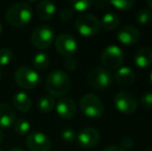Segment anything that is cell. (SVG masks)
<instances>
[{"mask_svg": "<svg viewBox=\"0 0 152 151\" xmlns=\"http://www.w3.org/2000/svg\"><path fill=\"white\" fill-rule=\"evenodd\" d=\"M69 4L72 10L84 12L85 10H87L93 5V1L91 0H72L69 2Z\"/></svg>", "mask_w": 152, "mask_h": 151, "instance_id": "603a6c76", "label": "cell"}, {"mask_svg": "<svg viewBox=\"0 0 152 151\" xmlns=\"http://www.w3.org/2000/svg\"><path fill=\"white\" fill-rule=\"evenodd\" d=\"M120 24V18L115 12H107L104 15L100 21V26L104 27L107 30H113L117 28Z\"/></svg>", "mask_w": 152, "mask_h": 151, "instance_id": "ffe728a7", "label": "cell"}, {"mask_svg": "<svg viewBox=\"0 0 152 151\" xmlns=\"http://www.w3.org/2000/svg\"><path fill=\"white\" fill-rule=\"evenodd\" d=\"M2 139H3V133H2L1 128H0V142L2 141Z\"/></svg>", "mask_w": 152, "mask_h": 151, "instance_id": "8d00e7d4", "label": "cell"}, {"mask_svg": "<svg viewBox=\"0 0 152 151\" xmlns=\"http://www.w3.org/2000/svg\"><path fill=\"white\" fill-rule=\"evenodd\" d=\"M0 151H2V150H1V149H0Z\"/></svg>", "mask_w": 152, "mask_h": 151, "instance_id": "b9f144b4", "label": "cell"}, {"mask_svg": "<svg viewBox=\"0 0 152 151\" xmlns=\"http://www.w3.org/2000/svg\"><path fill=\"white\" fill-rule=\"evenodd\" d=\"M75 27L77 31L83 36H95L100 31V21L94 15L89 12H82L76 18Z\"/></svg>", "mask_w": 152, "mask_h": 151, "instance_id": "3957f363", "label": "cell"}, {"mask_svg": "<svg viewBox=\"0 0 152 151\" xmlns=\"http://www.w3.org/2000/svg\"><path fill=\"white\" fill-rule=\"evenodd\" d=\"M55 48L62 56L72 57L78 50V42L76 38L68 33H62L55 40Z\"/></svg>", "mask_w": 152, "mask_h": 151, "instance_id": "30bf717a", "label": "cell"}, {"mask_svg": "<svg viewBox=\"0 0 152 151\" xmlns=\"http://www.w3.org/2000/svg\"><path fill=\"white\" fill-rule=\"evenodd\" d=\"M10 151H24V150H23L21 147H14V148H12Z\"/></svg>", "mask_w": 152, "mask_h": 151, "instance_id": "e575fe53", "label": "cell"}, {"mask_svg": "<svg viewBox=\"0 0 152 151\" xmlns=\"http://www.w3.org/2000/svg\"><path fill=\"white\" fill-rule=\"evenodd\" d=\"M2 33V25H1V23H0V34Z\"/></svg>", "mask_w": 152, "mask_h": 151, "instance_id": "f35d334b", "label": "cell"}, {"mask_svg": "<svg viewBox=\"0 0 152 151\" xmlns=\"http://www.w3.org/2000/svg\"><path fill=\"white\" fill-rule=\"evenodd\" d=\"M141 105L147 110H152V92H147L141 97Z\"/></svg>", "mask_w": 152, "mask_h": 151, "instance_id": "f546056e", "label": "cell"}, {"mask_svg": "<svg viewBox=\"0 0 152 151\" xmlns=\"http://www.w3.org/2000/svg\"><path fill=\"white\" fill-rule=\"evenodd\" d=\"M114 105L120 113L134 114L138 109V103L134 95L128 91H120L114 96Z\"/></svg>", "mask_w": 152, "mask_h": 151, "instance_id": "9c48e42d", "label": "cell"}, {"mask_svg": "<svg viewBox=\"0 0 152 151\" xmlns=\"http://www.w3.org/2000/svg\"><path fill=\"white\" fill-rule=\"evenodd\" d=\"M12 105L17 110L21 112H28L31 108V99L25 92H17L12 96Z\"/></svg>", "mask_w": 152, "mask_h": 151, "instance_id": "d6986e66", "label": "cell"}, {"mask_svg": "<svg viewBox=\"0 0 152 151\" xmlns=\"http://www.w3.org/2000/svg\"><path fill=\"white\" fill-rule=\"evenodd\" d=\"M16 114L12 107L8 104H0V127H10L15 123Z\"/></svg>", "mask_w": 152, "mask_h": 151, "instance_id": "e0dca14e", "label": "cell"}, {"mask_svg": "<svg viewBox=\"0 0 152 151\" xmlns=\"http://www.w3.org/2000/svg\"><path fill=\"white\" fill-rule=\"evenodd\" d=\"M54 40V29L49 25H40L31 34V44L39 50L48 49Z\"/></svg>", "mask_w": 152, "mask_h": 151, "instance_id": "ba28073f", "label": "cell"}, {"mask_svg": "<svg viewBox=\"0 0 152 151\" xmlns=\"http://www.w3.org/2000/svg\"><path fill=\"white\" fill-rule=\"evenodd\" d=\"M26 145L30 151H50L52 148V141L46 133L33 131L27 137Z\"/></svg>", "mask_w": 152, "mask_h": 151, "instance_id": "8fae6325", "label": "cell"}, {"mask_svg": "<svg viewBox=\"0 0 152 151\" xmlns=\"http://www.w3.org/2000/svg\"><path fill=\"white\" fill-rule=\"evenodd\" d=\"M38 110L42 113H50L55 108V99L51 95H45L38 99Z\"/></svg>", "mask_w": 152, "mask_h": 151, "instance_id": "44dd1931", "label": "cell"}, {"mask_svg": "<svg viewBox=\"0 0 152 151\" xmlns=\"http://www.w3.org/2000/svg\"><path fill=\"white\" fill-rule=\"evenodd\" d=\"M12 57H14V54H12L10 49H0V66H5V65L10 64V61L12 60Z\"/></svg>", "mask_w": 152, "mask_h": 151, "instance_id": "4316f807", "label": "cell"}, {"mask_svg": "<svg viewBox=\"0 0 152 151\" xmlns=\"http://www.w3.org/2000/svg\"><path fill=\"white\" fill-rule=\"evenodd\" d=\"M77 133L74 129L72 128H65L61 131V139L64 142H67V143H72L76 140Z\"/></svg>", "mask_w": 152, "mask_h": 151, "instance_id": "83f0119b", "label": "cell"}, {"mask_svg": "<svg viewBox=\"0 0 152 151\" xmlns=\"http://www.w3.org/2000/svg\"><path fill=\"white\" fill-rule=\"evenodd\" d=\"M33 9L27 2H17L7 8L5 12L6 22L14 27L26 26L31 21Z\"/></svg>", "mask_w": 152, "mask_h": 151, "instance_id": "7a4b0ae2", "label": "cell"}, {"mask_svg": "<svg viewBox=\"0 0 152 151\" xmlns=\"http://www.w3.org/2000/svg\"><path fill=\"white\" fill-rule=\"evenodd\" d=\"M93 5H95L96 8H98V9H104V8H107L109 5H110V2H108V1H96V2H93Z\"/></svg>", "mask_w": 152, "mask_h": 151, "instance_id": "d6a6232c", "label": "cell"}, {"mask_svg": "<svg viewBox=\"0 0 152 151\" xmlns=\"http://www.w3.org/2000/svg\"><path fill=\"white\" fill-rule=\"evenodd\" d=\"M134 63L140 69H147L152 64V49L143 47L134 55Z\"/></svg>", "mask_w": 152, "mask_h": 151, "instance_id": "ac0fdd59", "label": "cell"}, {"mask_svg": "<svg viewBox=\"0 0 152 151\" xmlns=\"http://www.w3.org/2000/svg\"><path fill=\"white\" fill-rule=\"evenodd\" d=\"M113 75L104 67H95L89 71L87 82L89 86L95 90H104L109 88L113 83Z\"/></svg>", "mask_w": 152, "mask_h": 151, "instance_id": "5b68a950", "label": "cell"}, {"mask_svg": "<svg viewBox=\"0 0 152 151\" xmlns=\"http://www.w3.org/2000/svg\"><path fill=\"white\" fill-rule=\"evenodd\" d=\"M132 146H134V141H132V138H129V137L122 138V140L120 141V147L124 151L130 150L132 148Z\"/></svg>", "mask_w": 152, "mask_h": 151, "instance_id": "4dcf8cb0", "label": "cell"}, {"mask_svg": "<svg viewBox=\"0 0 152 151\" xmlns=\"http://www.w3.org/2000/svg\"><path fill=\"white\" fill-rule=\"evenodd\" d=\"M80 109L85 116L91 119H98L104 114V103L98 95L88 93L80 99Z\"/></svg>", "mask_w": 152, "mask_h": 151, "instance_id": "277c9868", "label": "cell"}, {"mask_svg": "<svg viewBox=\"0 0 152 151\" xmlns=\"http://www.w3.org/2000/svg\"><path fill=\"white\" fill-rule=\"evenodd\" d=\"M15 131L20 136H25L30 131V123L26 119L20 118L14 123Z\"/></svg>", "mask_w": 152, "mask_h": 151, "instance_id": "cb8c5ba5", "label": "cell"}, {"mask_svg": "<svg viewBox=\"0 0 152 151\" xmlns=\"http://www.w3.org/2000/svg\"><path fill=\"white\" fill-rule=\"evenodd\" d=\"M151 20H152V12L148 8H142L136 15V22L139 25H142V26L148 24Z\"/></svg>", "mask_w": 152, "mask_h": 151, "instance_id": "d4e9b609", "label": "cell"}, {"mask_svg": "<svg viewBox=\"0 0 152 151\" xmlns=\"http://www.w3.org/2000/svg\"><path fill=\"white\" fill-rule=\"evenodd\" d=\"M150 82H151V84H152V69H151V71H150Z\"/></svg>", "mask_w": 152, "mask_h": 151, "instance_id": "74e56055", "label": "cell"}, {"mask_svg": "<svg viewBox=\"0 0 152 151\" xmlns=\"http://www.w3.org/2000/svg\"><path fill=\"white\" fill-rule=\"evenodd\" d=\"M64 66L67 71H75L77 69V60L72 57H66L64 61Z\"/></svg>", "mask_w": 152, "mask_h": 151, "instance_id": "1f68e13d", "label": "cell"}, {"mask_svg": "<svg viewBox=\"0 0 152 151\" xmlns=\"http://www.w3.org/2000/svg\"><path fill=\"white\" fill-rule=\"evenodd\" d=\"M100 136L97 129L93 128V127H86V128L82 129L77 136V140L78 143L81 147L85 148V149H89V148L94 147L97 145L99 142Z\"/></svg>", "mask_w": 152, "mask_h": 151, "instance_id": "7c38bea8", "label": "cell"}, {"mask_svg": "<svg viewBox=\"0 0 152 151\" xmlns=\"http://www.w3.org/2000/svg\"><path fill=\"white\" fill-rule=\"evenodd\" d=\"M74 16V10L72 9L70 6H64L60 9L59 12V18L61 19L62 21H68L72 18Z\"/></svg>", "mask_w": 152, "mask_h": 151, "instance_id": "f1b7e54d", "label": "cell"}, {"mask_svg": "<svg viewBox=\"0 0 152 151\" xmlns=\"http://www.w3.org/2000/svg\"><path fill=\"white\" fill-rule=\"evenodd\" d=\"M0 79H1V69H0Z\"/></svg>", "mask_w": 152, "mask_h": 151, "instance_id": "60d3db41", "label": "cell"}, {"mask_svg": "<svg viewBox=\"0 0 152 151\" xmlns=\"http://www.w3.org/2000/svg\"><path fill=\"white\" fill-rule=\"evenodd\" d=\"M117 38L122 44L132 46L140 39V31L132 25H124L117 32Z\"/></svg>", "mask_w": 152, "mask_h": 151, "instance_id": "4fadbf2b", "label": "cell"}, {"mask_svg": "<svg viewBox=\"0 0 152 151\" xmlns=\"http://www.w3.org/2000/svg\"><path fill=\"white\" fill-rule=\"evenodd\" d=\"M72 80L66 73L56 69L49 74L46 79V89L51 96L62 97L69 91Z\"/></svg>", "mask_w": 152, "mask_h": 151, "instance_id": "6da1fadb", "label": "cell"}, {"mask_svg": "<svg viewBox=\"0 0 152 151\" xmlns=\"http://www.w3.org/2000/svg\"><path fill=\"white\" fill-rule=\"evenodd\" d=\"M146 151H152V147H150V148H148V149H147Z\"/></svg>", "mask_w": 152, "mask_h": 151, "instance_id": "ab89813d", "label": "cell"}, {"mask_svg": "<svg viewBox=\"0 0 152 151\" xmlns=\"http://www.w3.org/2000/svg\"><path fill=\"white\" fill-rule=\"evenodd\" d=\"M55 14H56V5L54 2L49 1V0H42L38 2V4L36 5V15L42 20H51L55 16Z\"/></svg>", "mask_w": 152, "mask_h": 151, "instance_id": "2e32d148", "label": "cell"}, {"mask_svg": "<svg viewBox=\"0 0 152 151\" xmlns=\"http://www.w3.org/2000/svg\"><path fill=\"white\" fill-rule=\"evenodd\" d=\"M56 112L61 118L69 120L77 115V106L72 99L68 97H61L55 104Z\"/></svg>", "mask_w": 152, "mask_h": 151, "instance_id": "5bb4252c", "label": "cell"}, {"mask_svg": "<svg viewBox=\"0 0 152 151\" xmlns=\"http://www.w3.org/2000/svg\"><path fill=\"white\" fill-rule=\"evenodd\" d=\"M33 66L37 71H45L48 69L49 64H50V58H49L48 54L44 52H39L33 57Z\"/></svg>", "mask_w": 152, "mask_h": 151, "instance_id": "7402d4cb", "label": "cell"}, {"mask_svg": "<svg viewBox=\"0 0 152 151\" xmlns=\"http://www.w3.org/2000/svg\"><path fill=\"white\" fill-rule=\"evenodd\" d=\"M110 2V5H113L115 8H117L118 10H122V12H126L132 8V6L134 5V1L132 0H113Z\"/></svg>", "mask_w": 152, "mask_h": 151, "instance_id": "484cf974", "label": "cell"}, {"mask_svg": "<svg viewBox=\"0 0 152 151\" xmlns=\"http://www.w3.org/2000/svg\"><path fill=\"white\" fill-rule=\"evenodd\" d=\"M102 151H124L120 146H108V147H106Z\"/></svg>", "mask_w": 152, "mask_h": 151, "instance_id": "836d02e7", "label": "cell"}, {"mask_svg": "<svg viewBox=\"0 0 152 151\" xmlns=\"http://www.w3.org/2000/svg\"><path fill=\"white\" fill-rule=\"evenodd\" d=\"M114 81L122 87H127L130 86L132 83L134 82L136 75H134V71L127 66H123L117 69V71L114 75Z\"/></svg>", "mask_w": 152, "mask_h": 151, "instance_id": "9a60e30c", "label": "cell"}, {"mask_svg": "<svg viewBox=\"0 0 152 151\" xmlns=\"http://www.w3.org/2000/svg\"><path fill=\"white\" fill-rule=\"evenodd\" d=\"M100 60L106 69L110 71H115L121 67L124 60V54L119 47L109 46L102 51Z\"/></svg>", "mask_w": 152, "mask_h": 151, "instance_id": "8992f818", "label": "cell"}, {"mask_svg": "<svg viewBox=\"0 0 152 151\" xmlns=\"http://www.w3.org/2000/svg\"><path fill=\"white\" fill-rule=\"evenodd\" d=\"M15 81L23 89H33L39 84L40 77L29 66H21L15 73Z\"/></svg>", "mask_w": 152, "mask_h": 151, "instance_id": "52a82bcc", "label": "cell"}, {"mask_svg": "<svg viewBox=\"0 0 152 151\" xmlns=\"http://www.w3.org/2000/svg\"><path fill=\"white\" fill-rule=\"evenodd\" d=\"M147 6H148V8H150V9H152V0H148V1L146 2Z\"/></svg>", "mask_w": 152, "mask_h": 151, "instance_id": "d590c367", "label": "cell"}]
</instances>
